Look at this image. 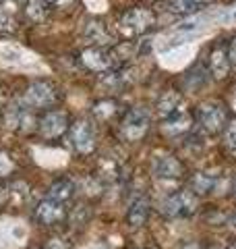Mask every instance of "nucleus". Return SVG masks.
I'll use <instances>...</instances> for the list:
<instances>
[{"label": "nucleus", "mask_w": 236, "mask_h": 249, "mask_svg": "<svg viewBox=\"0 0 236 249\" xmlns=\"http://www.w3.org/2000/svg\"><path fill=\"white\" fill-rule=\"evenodd\" d=\"M228 119H230V116H228L226 104L218 102V100H205V102H201L195 110L197 124H199V129L205 131L207 135L222 133Z\"/></svg>", "instance_id": "f257e3e1"}, {"label": "nucleus", "mask_w": 236, "mask_h": 249, "mask_svg": "<svg viewBox=\"0 0 236 249\" xmlns=\"http://www.w3.org/2000/svg\"><path fill=\"white\" fill-rule=\"evenodd\" d=\"M197 208H199V199L191 189H176L162 201V214L174 218V220L191 218L197 212Z\"/></svg>", "instance_id": "f03ea898"}, {"label": "nucleus", "mask_w": 236, "mask_h": 249, "mask_svg": "<svg viewBox=\"0 0 236 249\" xmlns=\"http://www.w3.org/2000/svg\"><path fill=\"white\" fill-rule=\"evenodd\" d=\"M153 25H155V13L147 9V6H133V9L124 11L120 19H118V29L129 37L143 36Z\"/></svg>", "instance_id": "7ed1b4c3"}, {"label": "nucleus", "mask_w": 236, "mask_h": 249, "mask_svg": "<svg viewBox=\"0 0 236 249\" xmlns=\"http://www.w3.org/2000/svg\"><path fill=\"white\" fill-rule=\"evenodd\" d=\"M81 65L93 73H108L114 71L118 67V56L114 50H110L108 46H89L81 52Z\"/></svg>", "instance_id": "20e7f679"}, {"label": "nucleus", "mask_w": 236, "mask_h": 249, "mask_svg": "<svg viewBox=\"0 0 236 249\" xmlns=\"http://www.w3.org/2000/svg\"><path fill=\"white\" fill-rule=\"evenodd\" d=\"M149 124H152V114H149L147 108L133 106L131 110L122 116L120 135L127 139V142H137V139H141L149 131Z\"/></svg>", "instance_id": "39448f33"}, {"label": "nucleus", "mask_w": 236, "mask_h": 249, "mask_svg": "<svg viewBox=\"0 0 236 249\" xmlns=\"http://www.w3.org/2000/svg\"><path fill=\"white\" fill-rule=\"evenodd\" d=\"M58 98V89L54 88L50 81H34L25 89V96H23V102L31 108H46V106H52Z\"/></svg>", "instance_id": "423d86ee"}, {"label": "nucleus", "mask_w": 236, "mask_h": 249, "mask_svg": "<svg viewBox=\"0 0 236 249\" xmlns=\"http://www.w3.org/2000/svg\"><path fill=\"white\" fill-rule=\"evenodd\" d=\"M152 170L157 178H162V181H178V178H183L186 175L185 164L176 158V156H170V154L155 156L153 162H152Z\"/></svg>", "instance_id": "0eeeda50"}, {"label": "nucleus", "mask_w": 236, "mask_h": 249, "mask_svg": "<svg viewBox=\"0 0 236 249\" xmlns=\"http://www.w3.org/2000/svg\"><path fill=\"white\" fill-rule=\"evenodd\" d=\"M205 65L209 69L211 77H216V79H224V77H228V73H230V56H228V42H216L214 46L209 48L207 52V60Z\"/></svg>", "instance_id": "6e6552de"}, {"label": "nucleus", "mask_w": 236, "mask_h": 249, "mask_svg": "<svg viewBox=\"0 0 236 249\" xmlns=\"http://www.w3.org/2000/svg\"><path fill=\"white\" fill-rule=\"evenodd\" d=\"M27 229L21 220L13 218H2L0 220V247L2 249H19L25 243Z\"/></svg>", "instance_id": "1a4fd4ad"}, {"label": "nucleus", "mask_w": 236, "mask_h": 249, "mask_svg": "<svg viewBox=\"0 0 236 249\" xmlns=\"http://www.w3.org/2000/svg\"><path fill=\"white\" fill-rule=\"evenodd\" d=\"M70 142H73L75 150L81 154H87L93 150L96 145V129L89 121H77L73 127H70Z\"/></svg>", "instance_id": "9d476101"}, {"label": "nucleus", "mask_w": 236, "mask_h": 249, "mask_svg": "<svg viewBox=\"0 0 236 249\" xmlns=\"http://www.w3.org/2000/svg\"><path fill=\"white\" fill-rule=\"evenodd\" d=\"M83 37L91 46H112L114 34L108 29V25L100 19H87L83 25Z\"/></svg>", "instance_id": "9b49d317"}, {"label": "nucleus", "mask_w": 236, "mask_h": 249, "mask_svg": "<svg viewBox=\"0 0 236 249\" xmlns=\"http://www.w3.org/2000/svg\"><path fill=\"white\" fill-rule=\"evenodd\" d=\"M68 127V119L62 110H50L42 116L39 121V133L44 137H58L67 131Z\"/></svg>", "instance_id": "f8f14e48"}, {"label": "nucleus", "mask_w": 236, "mask_h": 249, "mask_svg": "<svg viewBox=\"0 0 236 249\" xmlns=\"http://www.w3.org/2000/svg\"><path fill=\"white\" fill-rule=\"evenodd\" d=\"M149 210H152L149 197L143 196V193H137V196L131 199L129 210H127V220L131 227H143L149 218Z\"/></svg>", "instance_id": "ddd939ff"}, {"label": "nucleus", "mask_w": 236, "mask_h": 249, "mask_svg": "<svg viewBox=\"0 0 236 249\" xmlns=\"http://www.w3.org/2000/svg\"><path fill=\"white\" fill-rule=\"evenodd\" d=\"M35 216H37V220H42L44 224L50 227V224H56L65 218V206H62V201L48 197V199H44L37 204Z\"/></svg>", "instance_id": "4468645a"}, {"label": "nucleus", "mask_w": 236, "mask_h": 249, "mask_svg": "<svg viewBox=\"0 0 236 249\" xmlns=\"http://www.w3.org/2000/svg\"><path fill=\"white\" fill-rule=\"evenodd\" d=\"M218 185H219V177L214 173H195L188 178V187H191V191L197 197L214 193L218 189Z\"/></svg>", "instance_id": "2eb2a0df"}, {"label": "nucleus", "mask_w": 236, "mask_h": 249, "mask_svg": "<svg viewBox=\"0 0 236 249\" xmlns=\"http://www.w3.org/2000/svg\"><path fill=\"white\" fill-rule=\"evenodd\" d=\"M21 13L29 23H44L46 19L50 17L52 6L46 2V0H25L21 6Z\"/></svg>", "instance_id": "dca6fc26"}, {"label": "nucleus", "mask_w": 236, "mask_h": 249, "mask_svg": "<svg viewBox=\"0 0 236 249\" xmlns=\"http://www.w3.org/2000/svg\"><path fill=\"white\" fill-rule=\"evenodd\" d=\"M162 123H164V129H166L168 133H174V135L191 131V114H188L183 106H180L176 112L166 116V119H162Z\"/></svg>", "instance_id": "f3484780"}, {"label": "nucleus", "mask_w": 236, "mask_h": 249, "mask_svg": "<svg viewBox=\"0 0 236 249\" xmlns=\"http://www.w3.org/2000/svg\"><path fill=\"white\" fill-rule=\"evenodd\" d=\"M183 106V98H180V91L176 89H166L157 100V114L162 116V119H166L170 116L172 112H176L178 108Z\"/></svg>", "instance_id": "a211bd4d"}, {"label": "nucleus", "mask_w": 236, "mask_h": 249, "mask_svg": "<svg viewBox=\"0 0 236 249\" xmlns=\"http://www.w3.org/2000/svg\"><path fill=\"white\" fill-rule=\"evenodd\" d=\"M209 77H211V73H209V69H207L205 62H197L191 71L185 73V85L188 89L197 91V89L203 88V85L209 81Z\"/></svg>", "instance_id": "6ab92c4d"}, {"label": "nucleus", "mask_w": 236, "mask_h": 249, "mask_svg": "<svg viewBox=\"0 0 236 249\" xmlns=\"http://www.w3.org/2000/svg\"><path fill=\"white\" fill-rule=\"evenodd\" d=\"M9 123L11 127H19L23 131H27L34 124V114H31V106L23 102V106H13L9 110Z\"/></svg>", "instance_id": "aec40b11"}, {"label": "nucleus", "mask_w": 236, "mask_h": 249, "mask_svg": "<svg viewBox=\"0 0 236 249\" xmlns=\"http://www.w3.org/2000/svg\"><path fill=\"white\" fill-rule=\"evenodd\" d=\"M214 0H166V6L170 13L176 15H191L195 11H201L203 6L211 4Z\"/></svg>", "instance_id": "412c9836"}, {"label": "nucleus", "mask_w": 236, "mask_h": 249, "mask_svg": "<svg viewBox=\"0 0 236 249\" xmlns=\"http://www.w3.org/2000/svg\"><path fill=\"white\" fill-rule=\"evenodd\" d=\"M75 196V185L68 178H58L56 183L50 185V197L58 201H67Z\"/></svg>", "instance_id": "4be33fe9"}, {"label": "nucleus", "mask_w": 236, "mask_h": 249, "mask_svg": "<svg viewBox=\"0 0 236 249\" xmlns=\"http://www.w3.org/2000/svg\"><path fill=\"white\" fill-rule=\"evenodd\" d=\"M15 29H17V17H15V11L6 6V0H0V34L15 31Z\"/></svg>", "instance_id": "5701e85b"}, {"label": "nucleus", "mask_w": 236, "mask_h": 249, "mask_svg": "<svg viewBox=\"0 0 236 249\" xmlns=\"http://www.w3.org/2000/svg\"><path fill=\"white\" fill-rule=\"evenodd\" d=\"M224 143L230 152H236V116L228 119L226 127H224Z\"/></svg>", "instance_id": "b1692460"}, {"label": "nucleus", "mask_w": 236, "mask_h": 249, "mask_svg": "<svg viewBox=\"0 0 236 249\" xmlns=\"http://www.w3.org/2000/svg\"><path fill=\"white\" fill-rule=\"evenodd\" d=\"M116 112V102H112V100H101V102H98L96 106H93V114L98 116V119H110Z\"/></svg>", "instance_id": "393cba45"}, {"label": "nucleus", "mask_w": 236, "mask_h": 249, "mask_svg": "<svg viewBox=\"0 0 236 249\" xmlns=\"http://www.w3.org/2000/svg\"><path fill=\"white\" fill-rule=\"evenodd\" d=\"M46 2L52 6V11H70L77 4V0H46Z\"/></svg>", "instance_id": "a878e982"}, {"label": "nucleus", "mask_w": 236, "mask_h": 249, "mask_svg": "<svg viewBox=\"0 0 236 249\" xmlns=\"http://www.w3.org/2000/svg\"><path fill=\"white\" fill-rule=\"evenodd\" d=\"M11 168H13V162L9 160V156L0 154V177L6 175V173H11Z\"/></svg>", "instance_id": "bb28decb"}, {"label": "nucleus", "mask_w": 236, "mask_h": 249, "mask_svg": "<svg viewBox=\"0 0 236 249\" xmlns=\"http://www.w3.org/2000/svg\"><path fill=\"white\" fill-rule=\"evenodd\" d=\"M228 56H230V62L232 67H236V36L228 42Z\"/></svg>", "instance_id": "cd10ccee"}, {"label": "nucleus", "mask_w": 236, "mask_h": 249, "mask_svg": "<svg viewBox=\"0 0 236 249\" xmlns=\"http://www.w3.org/2000/svg\"><path fill=\"white\" fill-rule=\"evenodd\" d=\"M180 249H216V247H209V245H203V243H197V241H188Z\"/></svg>", "instance_id": "c85d7f7f"}, {"label": "nucleus", "mask_w": 236, "mask_h": 249, "mask_svg": "<svg viewBox=\"0 0 236 249\" xmlns=\"http://www.w3.org/2000/svg\"><path fill=\"white\" fill-rule=\"evenodd\" d=\"M44 249H65V245H62L60 241H56V239H54L52 243H48V245H46Z\"/></svg>", "instance_id": "c756f323"}, {"label": "nucleus", "mask_w": 236, "mask_h": 249, "mask_svg": "<svg viewBox=\"0 0 236 249\" xmlns=\"http://www.w3.org/2000/svg\"><path fill=\"white\" fill-rule=\"evenodd\" d=\"M6 197H9V191H6V189H2V187H0V206H2L4 201H6Z\"/></svg>", "instance_id": "7c9ffc66"}, {"label": "nucleus", "mask_w": 236, "mask_h": 249, "mask_svg": "<svg viewBox=\"0 0 236 249\" xmlns=\"http://www.w3.org/2000/svg\"><path fill=\"white\" fill-rule=\"evenodd\" d=\"M226 249H236V241H232V243H230V245H228Z\"/></svg>", "instance_id": "2f4dec72"}, {"label": "nucleus", "mask_w": 236, "mask_h": 249, "mask_svg": "<svg viewBox=\"0 0 236 249\" xmlns=\"http://www.w3.org/2000/svg\"><path fill=\"white\" fill-rule=\"evenodd\" d=\"M232 191H234V196H236V177H234V183H232Z\"/></svg>", "instance_id": "473e14b6"}, {"label": "nucleus", "mask_w": 236, "mask_h": 249, "mask_svg": "<svg viewBox=\"0 0 236 249\" xmlns=\"http://www.w3.org/2000/svg\"><path fill=\"white\" fill-rule=\"evenodd\" d=\"M232 224H234V227H236V212L232 214Z\"/></svg>", "instance_id": "72a5a7b5"}, {"label": "nucleus", "mask_w": 236, "mask_h": 249, "mask_svg": "<svg viewBox=\"0 0 236 249\" xmlns=\"http://www.w3.org/2000/svg\"><path fill=\"white\" fill-rule=\"evenodd\" d=\"M98 249H101V247H98Z\"/></svg>", "instance_id": "f704fd0d"}]
</instances>
